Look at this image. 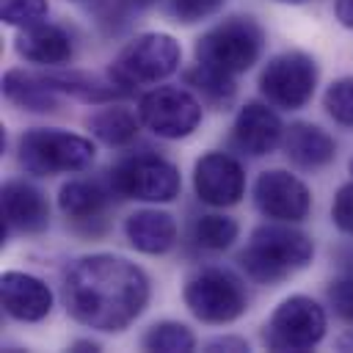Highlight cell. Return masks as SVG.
Returning <instances> with one entry per match:
<instances>
[{
    "label": "cell",
    "mask_w": 353,
    "mask_h": 353,
    "mask_svg": "<svg viewBox=\"0 0 353 353\" xmlns=\"http://www.w3.org/2000/svg\"><path fill=\"white\" fill-rule=\"evenodd\" d=\"M152 287L149 276L116 254H88L72 262L63 276V303L72 320L94 331L116 334L135 323Z\"/></svg>",
    "instance_id": "1"
},
{
    "label": "cell",
    "mask_w": 353,
    "mask_h": 353,
    "mask_svg": "<svg viewBox=\"0 0 353 353\" xmlns=\"http://www.w3.org/2000/svg\"><path fill=\"white\" fill-rule=\"evenodd\" d=\"M314 256V243L287 226L284 221L276 223H262L251 232L248 245L237 254L240 270L259 284H276L284 281L287 276L303 270Z\"/></svg>",
    "instance_id": "2"
},
{
    "label": "cell",
    "mask_w": 353,
    "mask_h": 353,
    "mask_svg": "<svg viewBox=\"0 0 353 353\" xmlns=\"http://www.w3.org/2000/svg\"><path fill=\"white\" fill-rule=\"evenodd\" d=\"M265 47V30L254 17H226L196 39V61L226 74L248 72Z\"/></svg>",
    "instance_id": "3"
},
{
    "label": "cell",
    "mask_w": 353,
    "mask_h": 353,
    "mask_svg": "<svg viewBox=\"0 0 353 353\" xmlns=\"http://www.w3.org/2000/svg\"><path fill=\"white\" fill-rule=\"evenodd\" d=\"M17 157L28 174L55 176L85 171L97 157V146L77 132H66L58 127H33L22 132Z\"/></svg>",
    "instance_id": "4"
},
{
    "label": "cell",
    "mask_w": 353,
    "mask_h": 353,
    "mask_svg": "<svg viewBox=\"0 0 353 353\" xmlns=\"http://www.w3.org/2000/svg\"><path fill=\"white\" fill-rule=\"evenodd\" d=\"M182 63V47L171 33H141L132 41H127L119 55L108 66V77L121 88H138L152 85L165 77H171Z\"/></svg>",
    "instance_id": "5"
},
{
    "label": "cell",
    "mask_w": 353,
    "mask_h": 353,
    "mask_svg": "<svg viewBox=\"0 0 353 353\" xmlns=\"http://www.w3.org/2000/svg\"><path fill=\"white\" fill-rule=\"evenodd\" d=\"M182 301L188 312L207 325L234 323L248 309V295H245L243 281L226 268L196 270L185 281Z\"/></svg>",
    "instance_id": "6"
},
{
    "label": "cell",
    "mask_w": 353,
    "mask_h": 353,
    "mask_svg": "<svg viewBox=\"0 0 353 353\" xmlns=\"http://www.w3.org/2000/svg\"><path fill=\"white\" fill-rule=\"evenodd\" d=\"M328 328L325 309L309 295L284 298L265 323L262 342L279 353H303L323 342Z\"/></svg>",
    "instance_id": "7"
},
{
    "label": "cell",
    "mask_w": 353,
    "mask_h": 353,
    "mask_svg": "<svg viewBox=\"0 0 353 353\" xmlns=\"http://www.w3.org/2000/svg\"><path fill=\"white\" fill-rule=\"evenodd\" d=\"M108 182L116 196L135 199V201H152V204L174 201L182 190L179 168L171 160L157 157V154L121 157L108 171Z\"/></svg>",
    "instance_id": "8"
},
{
    "label": "cell",
    "mask_w": 353,
    "mask_h": 353,
    "mask_svg": "<svg viewBox=\"0 0 353 353\" xmlns=\"http://www.w3.org/2000/svg\"><path fill=\"white\" fill-rule=\"evenodd\" d=\"M317 61L301 50L273 55L259 72V94L284 110H301L317 88Z\"/></svg>",
    "instance_id": "9"
},
{
    "label": "cell",
    "mask_w": 353,
    "mask_h": 353,
    "mask_svg": "<svg viewBox=\"0 0 353 353\" xmlns=\"http://www.w3.org/2000/svg\"><path fill=\"white\" fill-rule=\"evenodd\" d=\"M138 119L157 138L179 141L201 124V99L179 85H157L138 99Z\"/></svg>",
    "instance_id": "10"
},
{
    "label": "cell",
    "mask_w": 353,
    "mask_h": 353,
    "mask_svg": "<svg viewBox=\"0 0 353 353\" xmlns=\"http://www.w3.org/2000/svg\"><path fill=\"white\" fill-rule=\"evenodd\" d=\"M254 204L270 221L298 223L312 210V193L295 174L284 168H268L254 182Z\"/></svg>",
    "instance_id": "11"
},
{
    "label": "cell",
    "mask_w": 353,
    "mask_h": 353,
    "mask_svg": "<svg viewBox=\"0 0 353 353\" xmlns=\"http://www.w3.org/2000/svg\"><path fill=\"white\" fill-rule=\"evenodd\" d=\"M193 190L210 207H232L245 193V171L226 152H207L193 165Z\"/></svg>",
    "instance_id": "12"
},
{
    "label": "cell",
    "mask_w": 353,
    "mask_h": 353,
    "mask_svg": "<svg viewBox=\"0 0 353 353\" xmlns=\"http://www.w3.org/2000/svg\"><path fill=\"white\" fill-rule=\"evenodd\" d=\"M232 141L243 154L265 157L284 141V124L265 102H248L234 119Z\"/></svg>",
    "instance_id": "13"
},
{
    "label": "cell",
    "mask_w": 353,
    "mask_h": 353,
    "mask_svg": "<svg viewBox=\"0 0 353 353\" xmlns=\"http://www.w3.org/2000/svg\"><path fill=\"white\" fill-rule=\"evenodd\" d=\"M0 301L6 314L19 323H39L52 312V290L22 270H6L0 276Z\"/></svg>",
    "instance_id": "14"
},
{
    "label": "cell",
    "mask_w": 353,
    "mask_h": 353,
    "mask_svg": "<svg viewBox=\"0 0 353 353\" xmlns=\"http://www.w3.org/2000/svg\"><path fill=\"white\" fill-rule=\"evenodd\" d=\"M0 196H3L6 229H17V232H28V234L47 229L50 204L39 188H33L30 182H22V179H11L3 185Z\"/></svg>",
    "instance_id": "15"
},
{
    "label": "cell",
    "mask_w": 353,
    "mask_h": 353,
    "mask_svg": "<svg viewBox=\"0 0 353 353\" xmlns=\"http://www.w3.org/2000/svg\"><path fill=\"white\" fill-rule=\"evenodd\" d=\"M124 234L135 251L160 256L176 245V221L165 210L143 207V210H135L127 215Z\"/></svg>",
    "instance_id": "16"
},
{
    "label": "cell",
    "mask_w": 353,
    "mask_h": 353,
    "mask_svg": "<svg viewBox=\"0 0 353 353\" xmlns=\"http://www.w3.org/2000/svg\"><path fill=\"white\" fill-rule=\"evenodd\" d=\"M14 47L25 61L39 63V66H63L74 55L69 33L50 22H36V25L22 28Z\"/></svg>",
    "instance_id": "17"
},
{
    "label": "cell",
    "mask_w": 353,
    "mask_h": 353,
    "mask_svg": "<svg viewBox=\"0 0 353 353\" xmlns=\"http://www.w3.org/2000/svg\"><path fill=\"white\" fill-rule=\"evenodd\" d=\"M284 152L298 168L317 171L336 157V143L323 127L309 121H295L284 132Z\"/></svg>",
    "instance_id": "18"
},
{
    "label": "cell",
    "mask_w": 353,
    "mask_h": 353,
    "mask_svg": "<svg viewBox=\"0 0 353 353\" xmlns=\"http://www.w3.org/2000/svg\"><path fill=\"white\" fill-rule=\"evenodd\" d=\"M3 94L8 102L30 113H52L61 105L58 91L44 80V74H30L25 69H8L3 74Z\"/></svg>",
    "instance_id": "19"
},
{
    "label": "cell",
    "mask_w": 353,
    "mask_h": 353,
    "mask_svg": "<svg viewBox=\"0 0 353 353\" xmlns=\"http://www.w3.org/2000/svg\"><path fill=\"white\" fill-rule=\"evenodd\" d=\"M105 204H108V190L99 182L69 179L58 190V207L72 221H94L102 215Z\"/></svg>",
    "instance_id": "20"
},
{
    "label": "cell",
    "mask_w": 353,
    "mask_h": 353,
    "mask_svg": "<svg viewBox=\"0 0 353 353\" xmlns=\"http://www.w3.org/2000/svg\"><path fill=\"white\" fill-rule=\"evenodd\" d=\"M138 124L141 119H135V113L130 108L121 105H110L102 108L99 113H94L88 119V130L97 141H102L105 146H127L135 141L138 135Z\"/></svg>",
    "instance_id": "21"
},
{
    "label": "cell",
    "mask_w": 353,
    "mask_h": 353,
    "mask_svg": "<svg viewBox=\"0 0 353 353\" xmlns=\"http://www.w3.org/2000/svg\"><path fill=\"white\" fill-rule=\"evenodd\" d=\"M44 80L58 94H69V97H77L83 102H113L116 97L124 94L113 80L102 83V80H97L91 74H83V72H47Z\"/></svg>",
    "instance_id": "22"
},
{
    "label": "cell",
    "mask_w": 353,
    "mask_h": 353,
    "mask_svg": "<svg viewBox=\"0 0 353 353\" xmlns=\"http://www.w3.org/2000/svg\"><path fill=\"white\" fill-rule=\"evenodd\" d=\"M185 85H190L201 97V102H207L212 108H226L234 99V91H237L232 74L218 72L212 66H204L199 61H196L193 69L185 72Z\"/></svg>",
    "instance_id": "23"
},
{
    "label": "cell",
    "mask_w": 353,
    "mask_h": 353,
    "mask_svg": "<svg viewBox=\"0 0 353 353\" xmlns=\"http://www.w3.org/2000/svg\"><path fill=\"white\" fill-rule=\"evenodd\" d=\"M143 350H157V353H188L196 347V336L185 323L176 320H160L146 328L141 336Z\"/></svg>",
    "instance_id": "24"
},
{
    "label": "cell",
    "mask_w": 353,
    "mask_h": 353,
    "mask_svg": "<svg viewBox=\"0 0 353 353\" xmlns=\"http://www.w3.org/2000/svg\"><path fill=\"white\" fill-rule=\"evenodd\" d=\"M237 234H240L237 221L229 215H221V212L201 215L193 223V240H196V245H201L207 251H226L237 240Z\"/></svg>",
    "instance_id": "25"
},
{
    "label": "cell",
    "mask_w": 353,
    "mask_h": 353,
    "mask_svg": "<svg viewBox=\"0 0 353 353\" xmlns=\"http://www.w3.org/2000/svg\"><path fill=\"white\" fill-rule=\"evenodd\" d=\"M323 108L339 127L353 130V77L334 80L323 94Z\"/></svg>",
    "instance_id": "26"
},
{
    "label": "cell",
    "mask_w": 353,
    "mask_h": 353,
    "mask_svg": "<svg viewBox=\"0 0 353 353\" xmlns=\"http://www.w3.org/2000/svg\"><path fill=\"white\" fill-rule=\"evenodd\" d=\"M47 11H50L47 0H0V17L6 25H14V28L44 22Z\"/></svg>",
    "instance_id": "27"
},
{
    "label": "cell",
    "mask_w": 353,
    "mask_h": 353,
    "mask_svg": "<svg viewBox=\"0 0 353 353\" xmlns=\"http://www.w3.org/2000/svg\"><path fill=\"white\" fill-rule=\"evenodd\" d=\"M221 6H223V0H171L168 11L176 17V22L190 25V22H199L210 14H215Z\"/></svg>",
    "instance_id": "28"
},
{
    "label": "cell",
    "mask_w": 353,
    "mask_h": 353,
    "mask_svg": "<svg viewBox=\"0 0 353 353\" xmlns=\"http://www.w3.org/2000/svg\"><path fill=\"white\" fill-rule=\"evenodd\" d=\"M331 221L345 234H353V179L345 182L331 201Z\"/></svg>",
    "instance_id": "29"
},
{
    "label": "cell",
    "mask_w": 353,
    "mask_h": 353,
    "mask_svg": "<svg viewBox=\"0 0 353 353\" xmlns=\"http://www.w3.org/2000/svg\"><path fill=\"white\" fill-rule=\"evenodd\" d=\"M328 301H331L334 312H336L342 320L353 323V279H339V281H334V284L328 287Z\"/></svg>",
    "instance_id": "30"
},
{
    "label": "cell",
    "mask_w": 353,
    "mask_h": 353,
    "mask_svg": "<svg viewBox=\"0 0 353 353\" xmlns=\"http://www.w3.org/2000/svg\"><path fill=\"white\" fill-rule=\"evenodd\" d=\"M204 350H232V353H240V350H248V342L240 339V336H212L210 342H204Z\"/></svg>",
    "instance_id": "31"
},
{
    "label": "cell",
    "mask_w": 353,
    "mask_h": 353,
    "mask_svg": "<svg viewBox=\"0 0 353 353\" xmlns=\"http://www.w3.org/2000/svg\"><path fill=\"white\" fill-rule=\"evenodd\" d=\"M334 14H336L339 25L353 28V0H336L334 3Z\"/></svg>",
    "instance_id": "32"
},
{
    "label": "cell",
    "mask_w": 353,
    "mask_h": 353,
    "mask_svg": "<svg viewBox=\"0 0 353 353\" xmlns=\"http://www.w3.org/2000/svg\"><path fill=\"white\" fill-rule=\"evenodd\" d=\"M72 350H99V345L91 342V339H77V342L72 345Z\"/></svg>",
    "instance_id": "33"
},
{
    "label": "cell",
    "mask_w": 353,
    "mask_h": 353,
    "mask_svg": "<svg viewBox=\"0 0 353 353\" xmlns=\"http://www.w3.org/2000/svg\"><path fill=\"white\" fill-rule=\"evenodd\" d=\"M336 347H339V350H353V331H347L345 336H339V339H336Z\"/></svg>",
    "instance_id": "34"
},
{
    "label": "cell",
    "mask_w": 353,
    "mask_h": 353,
    "mask_svg": "<svg viewBox=\"0 0 353 353\" xmlns=\"http://www.w3.org/2000/svg\"><path fill=\"white\" fill-rule=\"evenodd\" d=\"M135 8H146V6H152V3H157V0H130Z\"/></svg>",
    "instance_id": "35"
},
{
    "label": "cell",
    "mask_w": 353,
    "mask_h": 353,
    "mask_svg": "<svg viewBox=\"0 0 353 353\" xmlns=\"http://www.w3.org/2000/svg\"><path fill=\"white\" fill-rule=\"evenodd\" d=\"M279 3H292V6H298V3H306V0H279Z\"/></svg>",
    "instance_id": "36"
},
{
    "label": "cell",
    "mask_w": 353,
    "mask_h": 353,
    "mask_svg": "<svg viewBox=\"0 0 353 353\" xmlns=\"http://www.w3.org/2000/svg\"><path fill=\"white\" fill-rule=\"evenodd\" d=\"M347 168H350V176H353V157H350V165Z\"/></svg>",
    "instance_id": "37"
},
{
    "label": "cell",
    "mask_w": 353,
    "mask_h": 353,
    "mask_svg": "<svg viewBox=\"0 0 353 353\" xmlns=\"http://www.w3.org/2000/svg\"><path fill=\"white\" fill-rule=\"evenodd\" d=\"M77 3H80V0H77Z\"/></svg>",
    "instance_id": "38"
}]
</instances>
